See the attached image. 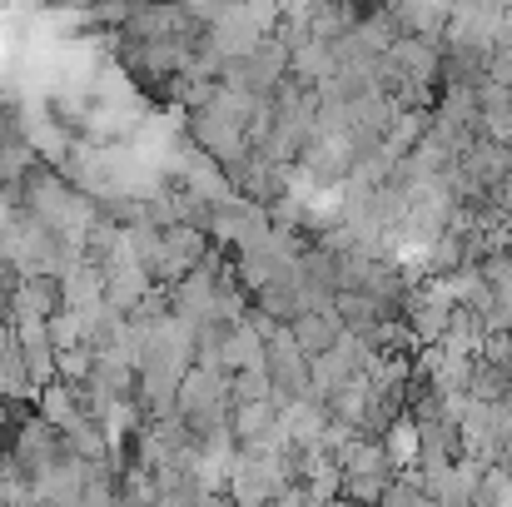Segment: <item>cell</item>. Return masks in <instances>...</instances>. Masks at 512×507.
<instances>
[{
    "mask_svg": "<svg viewBox=\"0 0 512 507\" xmlns=\"http://www.w3.org/2000/svg\"><path fill=\"white\" fill-rule=\"evenodd\" d=\"M269 398H274V383H269L264 368H239V373H229V403H234V408H244V403H269Z\"/></svg>",
    "mask_w": 512,
    "mask_h": 507,
    "instance_id": "obj_7",
    "label": "cell"
},
{
    "mask_svg": "<svg viewBox=\"0 0 512 507\" xmlns=\"http://www.w3.org/2000/svg\"><path fill=\"white\" fill-rule=\"evenodd\" d=\"M368 403H373V388H368V378H363V373H353V378L343 383L324 408H329V418H334V423H348V428H358V433H363Z\"/></svg>",
    "mask_w": 512,
    "mask_h": 507,
    "instance_id": "obj_5",
    "label": "cell"
},
{
    "mask_svg": "<svg viewBox=\"0 0 512 507\" xmlns=\"http://www.w3.org/2000/svg\"><path fill=\"white\" fill-rule=\"evenodd\" d=\"M214 244H209V234L204 229H189V224H170V229H160V259H155V284L160 289H170L179 284L189 269H199L204 264V254H209Z\"/></svg>",
    "mask_w": 512,
    "mask_h": 507,
    "instance_id": "obj_1",
    "label": "cell"
},
{
    "mask_svg": "<svg viewBox=\"0 0 512 507\" xmlns=\"http://www.w3.org/2000/svg\"><path fill=\"white\" fill-rule=\"evenodd\" d=\"M274 428H279V403H274V398H269V403L229 408V433H234V443H239V448H244V443H264Z\"/></svg>",
    "mask_w": 512,
    "mask_h": 507,
    "instance_id": "obj_3",
    "label": "cell"
},
{
    "mask_svg": "<svg viewBox=\"0 0 512 507\" xmlns=\"http://www.w3.org/2000/svg\"><path fill=\"white\" fill-rule=\"evenodd\" d=\"M383 443V453H388V468L393 473H413L418 468V423L403 413V418H393L388 423V433L378 438Z\"/></svg>",
    "mask_w": 512,
    "mask_h": 507,
    "instance_id": "obj_6",
    "label": "cell"
},
{
    "mask_svg": "<svg viewBox=\"0 0 512 507\" xmlns=\"http://www.w3.org/2000/svg\"><path fill=\"white\" fill-rule=\"evenodd\" d=\"M289 334H294V343H299L304 358H324V353L343 338V324L334 319V309H319V314H299V319L289 324Z\"/></svg>",
    "mask_w": 512,
    "mask_h": 507,
    "instance_id": "obj_2",
    "label": "cell"
},
{
    "mask_svg": "<svg viewBox=\"0 0 512 507\" xmlns=\"http://www.w3.org/2000/svg\"><path fill=\"white\" fill-rule=\"evenodd\" d=\"M45 334H50V348H55V353H70V348L85 343V338H80V314H75V309H55V314L45 319Z\"/></svg>",
    "mask_w": 512,
    "mask_h": 507,
    "instance_id": "obj_8",
    "label": "cell"
},
{
    "mask_svg": "<svg viewBox=\"0 0 512 507\" xmlns=\"http://www.w3.org/2000/svg\"><path fill=\"white\" fill-rule=\"evenodd\" d=\"M35 403H40L35 413H40L55 433H65V428H75V423L85 418V413H80V393H75L70 383H60V378H55L50 388H40V398H35Z\"/></svg>",
    "mask_w": 512,
    "mask_h": 507,
    "instance_id": "obj_4",
    "label": "cell"
}]
</instances>
